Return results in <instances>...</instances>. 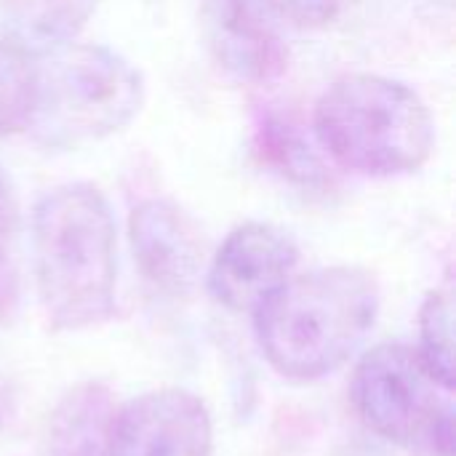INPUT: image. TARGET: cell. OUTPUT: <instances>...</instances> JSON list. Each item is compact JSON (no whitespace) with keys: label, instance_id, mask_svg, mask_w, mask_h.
Masks as SVG:
<instances>
[{"label":"cell","instance_id":"cell-4","mask_svg":"<svg viewBox=\"0 0 456 456\" xmlns=\"http://www.w3.org/2000/svg\"><path fill=\"white\" fill-rule=\"evenodd\" d=\"M142 102V72L126 56L96 43H64L37 61L29 128L43 144L69 150L123 131Z\"/></svg>","mask_w":456,"mask_h":456},{"label":"cell","instance_id":"cell-11","mask_svg":"<svg viewBox=\"0 0 456 456\" xmlns=\"http://www.w3.org/2000/svg\"><path fill=\"white\" fill-rule=\"evenodd\" d=\"M110 417V393L102 385L75 387L51 419L48 456H104Z\"/></svg>","mask_w":456,"mask_h":456},{"label":"cell","instance_id":"cell-17","mask_svg":"<svg viewBox=\"0 0 456 456\" xmlns=\"http://www.w3.org/2000/svg\"><path fill=\"white\" fill-rule=\"evenodd\" d=\"M19 222H21V211H19L16 190L8 174L0 168V265H5V248L13 243L19 232Z\"/></svg>","mask_w":456,"mask_h":456},{"label":"cell","instance_id":"cell-1","mask_svg":"<svg viewBox=\"0 0 456 456\" xmlns=\"http://www.w3.org/2000/svg\"><path fill=\"white\" fill-rule=\"evenodd\" d=\"M32 267L40 305L53 329L83 331L112 318L118 230L107 198L94 184H61L37 200Z\"/></svg>","mask_w":456,"mask_h":456},{"label":"cell","instance_id":"cell-5","mask_svg":"<svg viewBox=\"0 0 456 456\" xmlns=\"http://www.w3.org/2000/svg\"><path fill=\"white\" fill-rule=\"evenodd\" d=\"M438 387L414 347L385 342L361 358L350 393L355 411L377 436L411 446L446 406L436 395Z\"/></svg>","mask_w":456,"mask_h":456},{"label":"cell","instance_id":"cell-8","mask_svg":"<svg viewBox=\"0 0 456 456\" xmlns=\"http://www.w3.org/2000/svg\"><path fill=\"white\" fill-rule=\"evenodd\" d=\"M134 262L142 278L166 297H184L200 278L203 240L198 224L176 203L142 200L128 219Z\"/></svg>","mask_w":456,"mask_h":456},{"label":"cell","instance_id":"cell-16","mask_svg":"<svg viewBox=\"0 0 456 456\" xmlns=\"http://www.w3.org/2000/svg\"><path fill=\"white\" fill-rule=\"evenodd\" d=\"M454 436V409L446 403L411 446L417 449V456H456Z\"/></svg>","mask_w":456,"mask_h":456},{"label":"cell","instance_id":"cell-15","mask_svg":"<svg viewBox=\"0 0 456 456\" xmlns=\"http://www.w3.org/2000/svg\"><path fill=\"white\" fill-rule=\"evenodd\" d=\"M350 0H265V5L283 21L299 29H318L339 19Z\"/></svg>","mask_w":456,"mask_h":456},{"label":"cell","instance_id":"cell-6","mask_svg":"<svg viewBox=\"0 0 456 456\" xmlns=\"http://www.w3.org/2000/svg\"><path fill=\"white\" fill-rule=\"evenodd\" d=\"M214 425L206 403L179 387H163L112 411L104 456H211Z\"/></svg>","mask_w":456,"mask_h":456},{"label":"cell","instance_id":"cell-10","mask_svg":"<svg viewBox=\"0 0 456 456\" xmlns=\"http://www.w3.org/2000/svg\"><path fill=\"white\" fill-rule=\"evenodd\" d=\"M251 144L262 166L305 192H329L334 179L305 134L275 110H259L251 126Z\"/></svg>","mask_w":456,"mask_h":456},{"label":"cell","instance_id":"cell-3","mask_svg":"<svg viewBox=\"0 0 456 456\" xmlns=\"http://www.w3.org/2000/svg\"><path fill=\"white\" fill-rule=\"evenodd\" d=\"M313 131L326 155L363 176L419 171L436 150V120L425 99L403 80L345 75L318 99Z\"/></svg>","mask_w":456,"mask_h":456},{"label":"cell","instance_id":"cell-13","mask_svg":"<svg viewBox=\"0 0 456 456\" xmlns=\"http://www.w3.org/2000/svg\"><path fill=\"white\" fill-rule=\"evenodd\" d=\"M37 99V59L0 35V136L29 128Z\"/></svg>","mask_w":456,"mask_h":456},{"label":"cell","instance_id":"cell-14","mask_svg":"<svg viewBox=\"0 0 456 456\" xmlns=\"http://www.w3.org/2000/svg\"><path fill=\"white\" fill-rule=\"evenodd\" d=\"M430 377L446 390H454V307L449 291H433L419 310V347Z\"/></svg>","mask_w":456,"mask_h":456},{"label":"cell","instance_id":"cell-2","mask_svg":"<svg viewBox=\"0 0 456 456\" xmlns=\"http://www.w3.org/2000/svg\"><path fill=\"white\" fill-rule=\"evenodd\" d=\"M379 289L369 270L337 265L291 275L254 310L256 342L286 379L315 382L342 369L369 337Z\"/></svg>","mask_w":456,"mask_h":456},{"label":"cell","instance_id":"cell-9","mask_svg":"<svg viewBox=\"0 0 456 456\" xmlns=\"http://www.w3.org/2000/svg\"><path fill=\"white\" fill-rule=\"evenodd\" d=\"M200 29L208 53L232 80L265 86L286 72V45L254 0H200Z\"/></svg>","mask_w":456,"mask_h":456},{"label":"cell","instance_id":"cell-7","mask_svg":"<svg viewBox=\"0 0 456 456\" xmlns=\"http://www.w3.org/2000/svg\"><path fill=\"white\" fill-rule=\"evenodd\" d=\"M299 262V248L289 232L265 222L238 224L208 267V294L232 313H254L275 294Z\"/></svg>","mask_w":456,"mask_h":456},{"label":"cell","instance_id":"cell-12","mask_svg":"<svg viewBox=\"0 0 456 456\" xmlns=\"http://www.w3.org/2000/svg\"><path fill=\"white\" fill-rule=\"evenodd\" d=\"M99 0H0V13L24 35L45 45L72 43Z\"/></svg>","mask_w":456,"mask_h":456}]
</instances>
